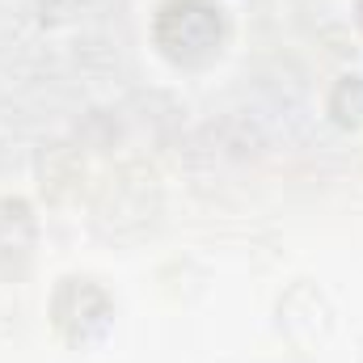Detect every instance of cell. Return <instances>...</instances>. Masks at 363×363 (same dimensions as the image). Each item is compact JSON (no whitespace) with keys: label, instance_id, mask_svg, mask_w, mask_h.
Masks as SVG:
<instances>
[{"label":"cell","instance_id":"obj_1","mask_svg":"<svg viewBox=\"0 0 363 363\" xmlns=\"http://www.w3.org/2000/svg\"><path fill=\"white\" fill-rule=\"evenodd\" d=\"M224 38V13L216 0H161L157 9V43L169 60L199 64L216 55Z\"/></svg>","mask_w":363,"mask_h":363}]
</instances>
